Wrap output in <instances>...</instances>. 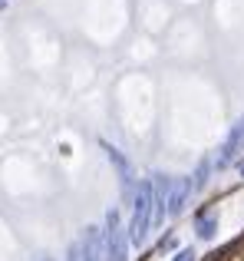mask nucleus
Listing matches in <instances>:
<instances>
[{
    "instance_id": "nucleus-1",
    "label": "nucleus",
    "mask_w": 244,
    "mask_h": 261,
    "mask_svg": "<svg viewBox=\"0 0 244 261\" xmlns=\"http://www.w3.org/2000/svg\"><path fill=\"white\" fill-rule=\"evenodd\" d=\"M129 245L142 248L152 231V178H139L132 195V222H129Z\"/></svg>"
},
{
    "instance_id": "nucleus-2",
    "label": "nucleus",
    "mask_w": 244,
    "mask_h": 261,
    "mask_svg": "<svg viewBox=\"0 0 244 261\" xmlns=\"http://www.w3.org/2000/svg\"><path fill=\"white\" fill-rule=\"evenodd\" d=\"M103 255H106V261H129V231L122 228V218H119V212H116V208L106 212Z\"/></svg>"
},
{
    "instance_id": "nucleus-3",
    "label": "nucleus",
    "mask_w": 244,
    "mask_h": 261,
    "mask_svg": "<svg viewBox=\"0 0 244 261\" xmlns=\"http://www.w3.org/2000/svg\"><path fill=\"white\" fill-rule=\"evenodd\" d=\"M218 159H215V166L218 169H228L234 159H244V119H238L231 126V133H228V139H225V146L218 149Z\"/></svg>"
},
{
    "instance_id": "nucleus-4",
    "label": "nucleus",
    "mask_w": 244,
    "mask_h": 261,
    "mask_svg": "<svg viewBox=\"0 0 244 261\" xmlns=\"http://www.w3.org/2000/svg\"><path fill=\"white\" fill-rule=\"evenodd\" d=\"M168 195H172V178L152 175V228H159L168 215Z\"/></svg>"
},
{
    "instance_id": "nucleus-5",
    "label": "nucleus",
    "mask_w": 244,
    "mask_h": 261,
    "mask_svg": "<svg viewBox=\"0 0 244 261\" xmlns=\"http://www.w3.org/2000/svg\"><path fill=\"white\" fill-rule=\"evenodd\" d=\"M106 155H109V162L116 166V172H119V185H122V192H126V198L132 202V195H135V185H139V178H135L132 166H129V159L119 152V149H112L109 142H106Z\"/></svg>"
},
{
    "instance_id": "nucleus-6",
    "label": "nucleus",
    "mask_w": 244,
    "mask_h": 261,
    "mask_svg": "<svg viewBox=\"0 0 244 261\" xmlns=\"http://www.w3.org/2000/svg\"><path fill=\"white\" fill-rule=\"evenodd\" d=\"M79 258L83 261H106V255H103V228L89 225V228L83 231V238H79Z\"/></svg>"
},
{
    "instance_id": "nucleus-7",
    "label": "nucleus",
    "mask_w": 244,
    "mask_h": 261,
    "mask_svg": "<svg viewBox=\"0 0 244 261\" xmlns=\"http://www.w3.org/2000/svg\"><path fill=\"white\" fill-rule=\"evenodd\" d=\"M192 178H172V195H168V218H178L192 198Z\"/></svg>"
},
{
    "instance_id": "nucleus-8",
    "label": "nucleus",
    "mask_w": 244,
    "mask_h": 261,
    "mask_svg": "<svg viewBox=\"0 0 244 261\" xmlns=\"http://www.w3.org/2000/svg\"><path fill=\"white\" fill-rule=\"evenodd\" d=\"M195 231H198V238L211 242V238L218 235V212H201V215L195 218Z\"/></svg>"
},
{
    "instance_id": "nucleus-9",
    "label": "nucleus",
    "mask_w": 244,
    "mask_h": 261,
    "mask_svg": "<svg viewBox=\"0 0 244 261\" xmlns=\"http://www.w3.org/2000/svg\"><path fill=\"white\" fill-rule=\"evenodd\" d=\"M175 261H198V255H195V248H181L175 255Z\"/></svg>"
},
{
    "instance_id": "nucleus-10",
    "label": "nucleus",
    "mask_w": 244,
    "mask_h": 261,
    "mask_svg": "<svg viewBox=\"0 0 244 261\" xmlns=\"http://www.w3.org/2000/svg\"><path fill=\"white\" fill-rule=\"evenodd\" d=\"M66 261H83L79 258V242H73L70 248H66Z\"/></svg>"
},
{
    "instance_id": "nucleus-11",
    "label": "nucleus",
    "mask_w": 244,
    "mask_h": 261,
    "mask_svg": "<svg viewBox=\"0 0 244 261\" xmlns=\"http://www.w3.org/2000/svg\"><path fill=\"white\" fill-rule=\"evenodd\" d=\"M172 248H175V238H172V235L159 242V251H162V255H165V251H172Z\"/></svg>"
},
{
    "instance_id": "nucleus-12",
    "label": "nucleus",
    "mask_w": 244,
    "mask_h": 261,
    "mask_svg": "<svg viewBox=\"0 0 244 261\" xmlns=\"http://www.w3.org/2000/svg\"><path fill=\"white\" fill-rule=\"evenodd\" d=\"M241 178H244V159H241Z\"/></svg>"
},
{
    "instance_id": "nucleus-13",
    "label": "nucleus",
    "mask_w": 244,
    "mask_h": 261,
    "mask_svg": "<svg viewBox=\"0 0 244 261\" xmlns=\"http://www.w3.org/2000/svg\"><path fill=\"white\" fill-rule=\"evenodd\" d=\"M4 7H7V0H0V10H4Z\"/></svg>"
}]
</instances>
